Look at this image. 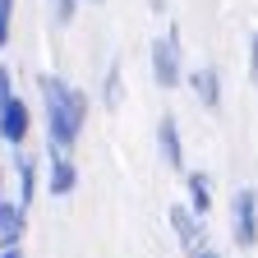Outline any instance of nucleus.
<instances>
[{
  "mask_svg": "<svg viewBox=\"0 0 258 258\" xmlns=\"http://www.w3.org/2000/svg\"><path fill=\"white\" fill-rule=\"evenodd\" d=\"M249 83H258V32H249Z\"/></svg>",
  "mask_w": 258,
  "mask_h": 258,
  "instance_id": "16",
  "label": "nucleus"
},
{
  "mask_svg": "<svg viewBox=\"0 0 258 258\" xmlns=\"http://www.w3.org/2000/svg\"><path fill=\"white\" fill-rule=\"evenodd\" d=\"M37 92H42V120H46V148L70 152L83 139V124H88V92L74 88L70 79L60 74H37Z\"/></svg>",
  "mask_w": 258,
  "mask_h": 258,
  "instance_id": "1",
  "label": "nucleus"
},
{
  "mask_svg": "<svg viewBox=\"0 0 258 258\" xmlns=\"http://www.w3.org/2000/svg\"><path fill=\"white\" fill-rule=\"evenodd\" d=\"M23 231H28V208L19 199H5L0 203V244H23Z\"/></svg>",
  "mask_w": 258,
  "mask_h": 258,
  "instance_id": "9",
  "label": "nucleus"
},
{
  "mask_svg": "<svg viewBox=\"0 0 258 258\" xmlns=\"http://www.w3.org/2000/svg\"><path fill=\"white\" fill-rule=\"evenodd\" d=\"M28 134H32V106L23 92H14L10 102H0V143L19 152L28 143Z\"/></svg>",
  "mask_w": 258,
  "mask_h": 258,
  "instance_id": "4",
  "label": "nucleus"
},
{
  "mask_svg": "<svg viewBox=\"0 0 258 258\" xmlns=\"http://www.w3.org/2000/svg\"><path fill=\"white\" fill-rule=\"evenodd\" d=\"M14 37V0H0V51Z\"/></svg>",
  "mask_w": 258,
  "mask_h": 258,
  "instance_id": "14",
  "label": "nucleus"
},
{
  "mask_svg": "<svg viewBox=\"0 0 258 258\" xmlns=\"http://www.w3.org/2000/svg\"><path fill=\"white\" fill-rule=\"evenodd\" d=\"M14 92H19L14 88V70H10V64H0V102H10Z\"/></svg>",
  "mask_w": 258,
  "mask_h": 258,
  "instance_id": "15",
  "label": "nucleus"
},
{
  "mask_svg": "<svg viewBox=\"0 0 258 258\" xmlns=\"http://www.w3.org/2000/svg\"><path fill=\"white\" fill-rule=\"evenodd\" d=\"M0 203H5V171H0Z\"/></svg>",
  "mask_w": 258,
  "mask_h": 258,
  "instance_id": "20",
  "label": "nucleus"
},
{
  "mask_svg": "<svg viewBox=\"0 0 258 258\" xmlns=\"http://www.w3.org/2000/svg\"><path fill=\"white\" fill-rule=\"evenodd\" d=\"M42 189L51 194V199H70V194L79 189V166H74L70 152L46 148V180H42Z\"/></svg>",
  "mask_w": 258,
  "mask_h": 258,
  "instance_id": "5",
  "label": "nucleus"
},
{
  "mask_svg": "<svg viewBox=\"0 0 258 258\" xmlns=\"http://www.w3.org/2000/svg\"><path fill=\"white\" fill-rule=\"evenodd\" d=\"M157 152H161V161H166L171 171H180V175L189 171V166H184V139H180V120H175L171 111L157 120Z\"/></svg>",
  "mask_w": 258,
  "mask_h": 258,
  "instance_id": "7",
  "label": "nucleus"
},
{
  "mask_svg": "<svg viewBox=\"0 0 258 258\" xmlns=\"http://www.w3.org/2000/svg\"><path fill=\"white\" fill-rule=\"evenodd\" d=\"M231 240L240 249H253L258 244V189H235L231 199Z\"/></svg>",
  "mask_w": 258,
  "mask_h": 258,
  "instance_id": "3",
  "label": "nucleus"
},
{
  "mask_svg": "<svg viewBox=\"0 0 258 258\" xmlns=\"http://www.w3.org/2000/svg\"><path fill=\"white\" fill-rule=\"evenodd\" d=\"M19 161V203L32 208V199H37V189H42V175H37V157H28V152H14Z\"/></svg>",
  "mask_w": 258,
  "mask_h": 258,
  "instance_id": "11",
  "label": "nucleus"
},
{
  "mask_svg": "<svg viewBox=\"0 0 258 258\" xmlns=\"http://www.w3.org/2000/svg\"><path fill=\"white\" fill-rule=\"evenodd\" d=\"M194 258H221L217 249H208V244H199V249H194Z\"/></svg>",
  "mask_w": 258,
  "mask_h": 258,
  "instance_id": "19",
  "label": "nucleus"
},
{
  "mask_svg": "<svg viewBox=\"0 0 258 258\" xmlns=\"http://www.w3.org/2000/svg\"><path fill=\"white\" fill-rule=\"evenodd\" d=\"M189 92L199 97L203 111H221V70L217 64H199V70H184Z\"/></svg>",
  "mask_w": 258,
  "mask_h": 258,
  "instance_id": "6",
  "label": "nucleus"
},
{
  "mask_svg": "<svg viewBox=\"0 0 258 258\" xmlns=\"http://www.w3.org/2000/svg\"><path fill=\"white\" fill-rule=\"evenodd\" d=\"M148 64H152V83L157 88H180L184 83V46H180V23H166L161 37H152L148 46Z\"/></svg>",
  "mask_w": 258,
  "mask_h": 258,
  "instance_id": "2",
  "label": "nucleus"
},
{
  "mask_svg": "<svg viewBox=\"0 0 258 258\" xmlns=\"http://www.w3.org/2000/svg\"><path fill=\"white\" fill-rule=\"evenodd\" d=\"M79 5H83V0H51V23L55 28H70L79 19Z\"/></svg>",
  "mask_w": 258,
  "mask_h": 258,
  "instance_id": "13",
  "label": "nucleus"
},
{
  "mask_svg": "<svg viewBox=\"0 0 258 258\" xmlns=\"http://www.w3.org/2000/svg\"><path fill=\"white\" fill-rule=\"evenodd\" d=\"M120 102H124V70H120V60H111L106 74H102V106L120 111Z\"/></svg>",
  "mask_w": 258,
  "mask_h": 258,
  "instance_id": "12",
  "label": "nucleus"
},
{
  "mask_svg": "<svg viewBox=\"0 0 258 258\" xmlns=\"http://www.w3.org/2000/svg\"><path fill=\"white\" fill-rule=\"evenodd\" d=\"M166 221H171V231H175V240L194 253V249H199L203 244V217L199 212H194L189 203H175L171 212H166Z\"/></svg>",
  "mask_w": 258,
  "mask_h": 258,
  "instance_id": "8",
  "label": "nucleus"
},
{
  "mask_svg": "<svg viewBox=\"0 0 258 258\" xmlns=\"http://www.w3.org/2000/svg\"><path fill=\"white\" fill-rule=\"evenodd\" d=\"M148 10H152V14H166V10H171V0H148Z\"/></svg>",
  "mask_w": 258,
  "mask_h": 258,
  "instance_id": "18",
  "label": "nucleus"
},
{
  "mask_svg": "<svg viewBox=\"0 0 258 258\" xmlns=\"http://www.w3.org/2000/svg\"><path fill=\"white\" fill-rule=\"evenodd\" d=\"M83 5H102V0H83Z\"/></svg>",
  "mask_w": 258,
  "mask_h": 258,
  "instance_id": "21",
  "label": "nucleus"
},
{
  "mask_svg": "<svg viewBox=\"0 0 258 258\" xmlns=\"http://www.w3.org/2000/svg\"><path fill=\"white\" fill-rule=\"evenodd\" d=\"M184 203L208 221V212H212V180H208V171H184Z\"/></svg>",
  "mask_w": 258,
  "mask_h": 258,
  "instance_id": "10",
  "label": "nucleus"
},
{
  "mask_svg": "<svg viewBox=\"0 0 258 258\" xmlns=\"http://www.w3.org/2000/svg\"><path fill=\"white\" fill-rule=\"evenodd\" d=\"M0 258H23V244H0Z\"/></svg>",
  "mask_w": 258,
  "mask_h": 258,
  "instance_id": "17",
  "label": "nucleus"
}]
</instances>
